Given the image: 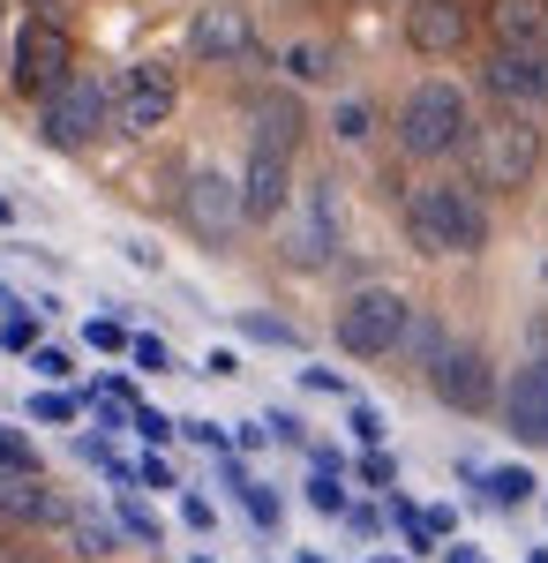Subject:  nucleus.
I'll return each instance as SVG.
<instances>
[{
  "instance_id": "nucleus-1",
  "label": "nucleus",
  "mask_w": 548,
  "mask_h": 563,
  "mask_svg": "<svg viewBox=\"0 0 548 563\" xmlns=\"http://www.w3.org/2000/svg\"><path fill=\"white\" fill-rule=\"evenodd\" d=\"M406 241L421 256H481L489 249V203L465 180H421L406 196Z\"/></svg>"
},
{
  "instance_id": "nucleus-2",
  "label": "nucleus",
  "mask_w": 548,
  "mask_h": 563,
  "mask_svg": "<svg viewBox=\"0 0 548 563\" xmlns=\"http://www.w3.org/2000/svg\"><path fill=\"white\" fill-rule=\"evenodd\" d=\"M465 158H473V188H534L541 174V129L526 121V113H496V121H473L465 135Z\"/></svg>"
},
{
  "instance_id": "nucleus-3",
  "label": "nucleus",
  "mask_w": 548,
  "mask_h": 563,
  "mask_svg": "<svg viewBox=\"0 0 548 563\" xmlns=\"http://www.w3.org/2000/svg\"><path fill=\"white\" fill-rule=\"evenodd\" d=\"M465 135H473V113H465V90L459 84H414L406 90V106H398V151L406 158H451L465 151Z\"/></svg>"
},
{
  "instance_id": "nucleus-4",
  "label": "nucleus",
  "mask_w": 548,
  "mask_h": 563,
  "mask_svg": "<svg viewBox=\"0 0 548 563\" xmlns=\"http://www.w3.org/2000/svg\"><path fill=\"white\" fill-rule=\"evenodd\" d=\"M39 129H45L53 151H90L98 135H113V84L68 68V76L39 98Z\"/></svg>"
},
{
  "instance_id": "nucleus-5",
  "label": "nucleus",
  "mask_w": 548,
  "mask_h": 563,
  "mask_svg": "<svg viewBox=\"0 0 548 563\" xmlns=\"http://www.w3.org/2000/svg\"><path fill=\"white\" fill-rule=\"evenodd\" d=\"M406 316H414V301L398 286H361V294H346V308H338V346L353 353V361H383V353H398V339H406Z\"/></svg>"
},
{
  "instance_id": "nucleus-6",
  "label": "nucleus",
  "mask_w": 548,
  "mask_h": 563,
  "mask_svg": "<svg viewBox=\"0 0 548 563\" xmlns=\"http://www.w3.org/2000/svg\"><path fill=\"white\" fill-rule=\"evenodd\" d=\"M68 68H76V38H68V23L31 15V23L15 31V45H8V84L23 90V98H45Z\"/></svg>"
},
{
  "instance_id": "nucleus-7",
  "label": "nucleus",
  "mask_w": 548,
  "mask_h": 563,
  "mask_svg": "<svg viewBox=\"0 0 548 563\" xmlns=\"http://www.w3.org/2000/svg\"><path fill=\"white\" fill-rule=\"evenodd\" d=\"M173 106H180V84H173L166 60L121 68V84H113V129L121 135H158L173 121Z\"/></svg>"
},
{
  "instance_id": "nucleus-8",
  "label": "nucleus",
  "mask_w": 548,
  "mask_h": 563,
  "mask_svg": "<svg viewBox=\"0 0 548 563\" xmlns=\"http://www.w3.org/2000/svg\"><path fill=\"white\" fill-rule=\"evenodd\" d=\"M180 218H188V233H196V241L226 249V241L249 225V218H241V180L218 174V166H196L188 188H180Z\"/></svg>"
},
{
  "instance_id": "nucleus-9",
  "label": "nucleus",
  "mask_w": 548,
  "mask_h": 563,
  "mask_svg": "<svg viewBox=\"0 0 548 563\" xmlns=\"http://www.w3.org/2000/svg\"><path fill=\"white\" fill-rule=\"evenodd\" d=\"M428 390H436L451 413H489V406H496V368H489L481 346H451V339H443V353L428 361Z\"/></svg>"
},
{
  "instance_id": "nucleus-10",
  "label": "nucleus",
  "mask_w": 548,
  "mask_h": 563,
  "mask_svg": "<svg viewBox=\"0 0 548 563\" xmlns=\"http://www.w3.org/2000/svg\"><path fill=\"white\" fill-rule=\"evenodd\" d=\"M496 406H504V429L526 451H548V353L511 368V384H496Z\"/></svg>"
},
{
  "instance_id": "nucleus-11",
  "label": "nucleus",
  "mask_w": 548,
  "mask_h": 563,
  "mask_svg": "<svg viewBox=\"0 0 548 563\" xmlns=\"http://www.w3.org/2000/svg\"><path fill=\"white\" fill-rule=\"evenodd\" d=\"M188 53L211 60V68H241V60L263 53V38H255L249 8H196L188 15Z\"/></svg>"
},
{
  "instance_id": "nucleus-12",
  "label": "nucleus",
  "mask_w": 548,
  "mask_h": 563,
  "mask_svg": "<svg viewBox=\"0 0 548 563\" xmlns=\"http://www.w3.org/2000/svg\"><path fill=\"white\" fill-rule=\"evenodd\" d=\"M331 256H338V188L316 180L308 203H300V218L286 225V263H294V271H324Z\"/></svg>"
},
{
  "instance_id": "nucleus-13",
  "label": "nucleus",
  "mask_w": 548,
  "mask_h": 563,
  "mask_svg": "<svg viewBox=\"0 0 548 563\" xmlns=\"http://www.w3.org/2000/svg\"><path fill=\"white\" fill-rule=\"evenodd\" d=\"M294 211V158L286 151H249V174H241V218L271 225V218Z\"/></svg>"
},
{
  "instance_id": "nucleus-14",
  "label": "nucleus",
  "mask_w": 548,
  "mask_h": 563,
  "mask_svg": "<svg viewBox=\"0 0 548 563\" xmlns=\"http://www.w3.org/2000/svg\"><path fill=\"white\" fill-rule=\"evenodd\" d=\"M481 84L496 90L511 113H534V106H548V53L496 45V53H489V68H481Z\"/></svg>"
},
{
  "instance_id": "nucleus-15",
  "label": "nucleus",
  "mask_w": 548,
  "mask_h": 563,
  "mask_svg": "<svg viewBox=\"0 0 548 563\" xmlns=\"http://www.w3.org/2000/svg\"><path fill=\"white\" fill-rule=\"evenodd\" d=\"M465 38H473L465 0H414V8H406V45L428 53V60H451Z\"/></svg>"
},
{
  "instance_id": "nucleus-16",
  "label": "nucleus",
  "mask_w": 548,
  "mask_h": 563,
  "mask_svg": "<svg viewBox=\"0 0 548 563\" xmlns=\"http://www.w3.org/2000/svg\"><path fill=\"white\" fill-rule=\"evenodd\" d=\"M0 519L8 526H61L68 504L45 488L39 466H0Z\"/></svg>"
},
{
  "instance_id": "nucleus-17",
  "label": "nucleus",
  "mask_w": 548,
  "mask_h": 563,
  "mask_svg": "<svg viewBox=\"0 0 548 563\" xmlns=\"http://www.w3.org/2000/svg\"><path fill=\"white\" fill-rule=\"evenodd\" d=\"M249 135H255V151H286V158H294L308 121H300V106L286 90H271V98H249Z\"/></svg>"
},
{
  "instance_id": "nucleus-18",
  "label": "nucleus",
  "mask_w": 548,
  "mask_h": 563,
  "mask_svg": "<svg viewBox=\"0 0 548 563\" xmlns=\"http://www.w3.org/2000/svg\"><path fill=\"white\" fill-rule=\"evenodd\" d=\"M489 31H496V45L548 53V0H489Z\"/></svg>"
},
{
  "instance_id": "nucleus-19",
  "label": "nucleus",
  "mask_w": 548,
  "mask_h": 563,
  "mask_svg": "<svg viewBox=\"0 0 548 563\" xmlns=\"http://www.w3.org/2000/svg\"><path fill=\"white\" fill-rule=\"evenodd\" d=\"M481 496H489V504H504V511H518V504L534 496V474H526V466H496V474L481 481Z\"/></svg>"
},
{
  "instance_id": "nucleus-20",
  "label": "nucleus",
  "mask_w": 548,
  "mask_h": 563,
  "mask_svg": "<svg viewBox=\"0 0 548 563\" xmlns=\"http://www.w3.org/2000/svg\"><path fill=\"white\" fill-rule=\"evenodd\" d=\"M286 76L294 84H331V45H294L286 53Z\"/></svg>"
},
{
  "instance_id": "nucleus-21",
  "label": "nucleus",
  "mask_w": 548,
  "mask_h": 563,
  "mask_svg": "<svg viewBox=\"0 0 548 563\" xmlns=\"http://www.w3.org/2000/svg\"><path fill=\"white\" fill-rule=\"evenodd\" d=\"M68 526H76V549H84V556H113V526L106 519H90V511L76 519V511H68Z\"/></svg>"
},
{
  "instance_id": "nucleus-22",
  "label": "nucleus",
  "mask_w": 548,
  "mask_h": 563,
  "mask_svg": "<svg viewBox=\"0 0 548 563\" xmlns=\"http://www.w3.org/2000/svg\"><path fill=\"white\" fill-rule=\"evenodd\" d=\"M338 143H369V135H376V113H369V106H338Z\"/></svg>"
},
{
  "instance_id": "nucleus-23",
  "label": "nucleus",
  "mask_w": 548,
  "mask_h": 563,
  "mask_svg": "<svg viewBox=\"0 0 548 563\" xmlns=\"http://www.w3.org/2000/svg\"><path fill=\"white\" fill-rule=\"evenodd\" d=\"M308 504H316V511H331V519L346 511V488H338V474H331V466H324V474L308 481Z\"/></svg>"
},
{
  "instance_id": "nucleus-24",
  "label": "nucleus",
  "mask_w": 548,
  "mask_h": 563,
  "mask_svg": "<svg viewBox=\"0 0 548 563\" xmlns=\"http://www.w3.org/2000/svg\"><path fill=\"white\" fill-rule=\"evenodd\" d=\"M241 504H249V519H255V526H278V496H271V488L241 481Z\"/></svg>"
},
{
  "instance_id": "nucleus-25",
  "label": "nucleus",
  "mask_w": 548,
  "mask_h": 563,
  "mask_svg": "<svg viewBox=\"0 0 548 563\" xmlns=\"http://www.w3.org/2000/svg\"><path fill=\"white\" fill-rule=\"evenodd\" d=\"M121 526L135 533V541H143V549H158V519H151L143 504H128V496H121Z\"/></svg>"
},
{
  "instance_id": "nucleus-26",
  "label": "nucleus",
  "mask_w": 548,
  "mask_h": 563,
  "mask_svg": "<svg viewBox=\"0 0 548 563\" xmlns=\"http://www.w3.org/2000/svg\"><path fill=\"white\" fill-rule=\"evenodd\" d=\"M0 466H39V451H31L23 429H0Z\"/></svg>"
},
{
  "instance_id": "nucleus-27",
  "label": "nucleus",
  "mask_w": 548,
  "mask_h": 563,
  "mask_svg": "<svg viewBox=\"0 0 548 563\" xmlns=\"http://www.w3.org/2000/svg\"><path fill=\"white\" fill-rule=\"evenodd\" d=\"M31 339H39L31 316H8V323H0V346H8V353H31Z\"/></svg>"
},
{
  "instance_id": "nucleus-28",
  "label": "nucleus",
  "mask_w": 548,
  "mask_h": 563,
  "mask_svg": "<svg viewBox=\"0 0 548 563\" xmlns=\"http://www.w3.org/2000/svg\"><path fill=\"white\" fill-rule=\"evenodd\" d=\"M361 481H369V488H391V481H398V466L383 459L376 443H369V459H361Z\"/></svg>"
},
{
  "instance_id": "nucleus-29",
  "label": "nucleus",
  "mask_w": 548,
  "mask_h": 563,
  "mask_svg": "<svg viewBox=\"0 0 548 563\" xmlns=\"http://www.w3.org/2000/svg\"><path fill=\"white\" fill-rule=\"evenodd\" d=\"M241 323H249V339H263V346H294V331L271 323V316H241Z\"/></svg>"
},
{
  "instance_id": "nucleus-30",
  "label": "nucleus",
  "mask_w": 548,
  "mask_h": 563,
  "mask_svg": "<svg viewBox=\"0 0 548 563\" xmlns=\"http://www.w3.org/2000/svg\"><path fill=\"white\" fill-rule=\"evenodd\" d=\"M31 413H39V421H76V398H68V390H45Z\"/></svg>"
},
{
  "instance_id": "nucleus-31",
  "label": "nucleus",
  "mask_w": 548,
  "mask_h": 563,
  "mask_svg": "<svg viewBox=\"0 0 548 563\" xmlns=\"http://www.w3.org/2000/svg\"><path fill=\"white\" fill-rule=\"evenodd\" d=\"M90 346H98V353H121V346H128V331L113 323V316H98V323H90Z\"/></svg>"
},
{
  "instance_id": "nucleus-32",
  "label": "nucleus",
  "mask_w": 548,
  "mask_h": 563,
  "mask_svg": "<svg viewBox=\"0 0 548 563\" xmlns=\"http://www.w3.org/2000/svg\"><path fill=\"white\" fill-rule=\"evenodd\" d=\"M346 429L361 435V443H383V413H376V406H353V421H346Z\"/></svg>"
},
{
  "instance_id": "nucleus-33",
  "label": "nucleus",
  "mask_w": 548,
  "mask_h": 563,
  "mask_svg": "<svg viewBox=\"0 0 548 563\" xmlns=\"http://www.w3.org/2000/svg\"><path fill=\"white\" fill-rule=\"evenodd\" d=\"M128 353H135V368H151V376L166 368V346H158V339H128Z\"/></svg>"
},
{
  "instance_id": "nucleus-34",
  "label": "nucleus",
  "mask_w": 548,
  "mask_h": 563,
  "mask_svg": "<svg viewBox=\"0 0 548 563\" xmlns=\"http://www.w3.org/2000/svg\"><path fill=\"white\" fill-rule=\"evenodd\" d=\"M135 429H143V443H166L173 421H166V413H151V406H135Z\"/></svg>"
},
{
  "instance_id": "nucleus-35",
  "label": "nucleus",
  "mask_w": 548,
  "mask_h": 563,
  "mask_svg": "<svg viewBox=\"0 0 548 563\" xmlns=\"http://www.w3.org/2000/svg\"><path fill=\"white\" fill-rule=\"evenodd\" d=\"M180 519L196 526V533H211V504H204V496H188V504H180Z\"/></svg>"
},
{
  "instance_id": "nucleus-36",
  "label": "nucleus",
  "mask_w": 548,
  "mask_h": 563,
  "mask_svg": "<svg viewBox=\"0 0 548 563\" xmlns=\"http://www.w3.org/2000/svg\"><path fill=\"white\" fill-rule=\"evenodd\" d=\"M300 384H308V390H331V398H338V390H346V384H338V376H331V368H300Z\"/></svg>"
},
{
  "instance_id": "nucleus-37",
  "label": "nucleus",
  "mask_w": 548,
  "mask_h": 563,
  "mask_svg": "<svg viewBox=\"0 0 548 563\" xmlns=\"http://www.w3.org/2000/svg\"><path fill=\"white\" fill-rule=\"evenodd\" d=\"M31 8H39L45 23H68V8H76V0H31Z\"/></svg>"
},
{
  "instance_id": "nucleus-38",
  "label": "nucleus",
  "mask_w": 548,
  "mask_h": 563,
  "mask_svg": "<svg viewBox=\"0 0 548 563\" xmlns=\"http://www.w3.org/2000/svg\"><path fill=\"white\" fill-rule=\"evenodd\" d=\"M0 68H8V0H0Z\"/></svg>"
},
{
  "instance_id": "nucleus-39",
  "label": "nucleus",
  "mask_w": 548,
  "mask_h": 563,
  "mask_svg": "<svg viewBox=\"0 0 548 563\" xmlns=\"http://www.w3.org/2000/svg\"><path fill=\"white\" fill-rule=\"evenodd\" d=\"M0 225H8V196H0Z\"/></svg>"
},
{
  "instance_id": "nucleus-40",
  "label": "nucleus",
  "mask_w": 548,
  "mask_h": 563,
  "mask_svg": "<svg viewBox=\"0 0 548 563\" xmlns=\"http://www.w3.org/2000/svg\"><path fill=\"white\" fill-rule=\"evenodd\" d=\"M376 563H391V556H376Z\"/></svg>"
},
{
  "instance_id": "nucleus-41",
  "label": "nucleus",
  "mask_w": 548,
  "mask_h": 563,
  "mask_svg": "<svg viewBox=\"0 0 548 563\" xmlns=\"http://www.w3.org/2000/svg\"><path fill=\"white\" fill-rule=\"evenodd\" d=\"M308 563H316V556H308Z\"/></svg>"
}]
</instances>
